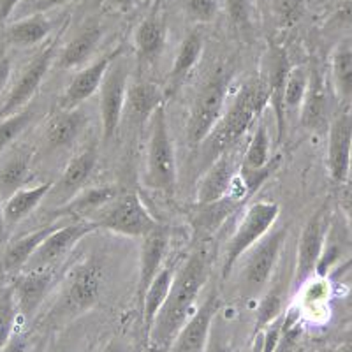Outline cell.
Wrapping results in <instances>:
<instances>
[{"mask_svg":"<svg viewBox=\"0 0 352 352\" xmlns=\"http://www.w3.org/2000/svg\"><path fill=\"white\" fill-rule=\"evenodd\" d=\"M127 62L118 60V56H116L108 67V71H106L102 83L99 87L100 131H102V141L104 143L111 141L118 127H120L122 113H124L125 99H127Z\"/></svg>","mask_w":352,"mask_h":352,"instance_id":"cell-8","label":"cell"},{"mask_svg":"<svg viewBox=\"0 0 352 352\" xmlns=\"http://www.w3.org/2000/svg\"><path fill=\"white\" fill-rule=\"evenodd\" d=\"M278 215H280V206L273 201H257L250 204V208L245 212L243 219L226 248L224 270H222L224 278H228L234 264L247 254V250H250L273 228Z\"/></svg>","mask_w":352,"mask_h":352,"instance_id":"cell-6","label":"cell"},{"mask_svg":"<svg viewBox=\"0 0 352 352\" xmlns=\"http://www.w3.org/2000/svg\"><path fill=\"white\" fill-rule=\"evenodd\" d=\"M28 352H34V351H28Z\"/></svg>","mask_w":352,"mask_h":352,"instance_id":"cell-57","label":"cell"},{"mask_svg":"<svg viewBox=\"0 0 352 352\" xmlns=\"http://www.w3.org/2000/svg\"><path fill=\"white\" fill-rule=\"evenodd\" d=\"M335 352H352V344H344L340 347L336 349Z\"/></svg>","mask_w":352,"mask_h":352,"instance_id":"cell-53","label":"cell"},{"mask_svg":"<svg viewBox=\"0 0 352 352\" xmlns=\"http://www.w3.org/2000/svg\"><path fill=\"white\" fill-rule=\"evenodd\" d=\"M55 352H65V351H60V349H58V351H55Z\"/></svg>","mask_w":352,"mask_h":352,"instance_id":"cell-55","label":"cell"},{"mask_svg":"<svg viewBox=\"0 0 352 352\" xmlns=\"http://www.w3.org/2000/svg\"><path fill=\"white\" fill-rule=\"evenodd\" d=\"M228 14L232 27L243 32L250 28V4L248 0H226Z\"/></svg>","mask_w":352,"mask_h":352,"instance_id":"cell-42","label":"cell"},{"mask_svg":"<svg viewBox=\"0 0 352 352\" xmlns=\"http://www.w3.org/2000/svg\"><path fill=\"white\" fill-rule=\"evenodd\" d=\"M120 48L115 50V52L100 56L99 60L92 62V64H88L87 67L81 69L76 76L72 78L69 87L64 90V94H62L60 100H58V109L78 108L88 97H92L99 90L102 78H104L111 62L115 60L116 56H120Z\"/></svg>","mask_w":352,"mask_h":352,"instance_id":"cell-16","label":"cell"},{"mask_svg":"<svg viewBox=\"0 0 352 352\" xmlns=\"http://www.w3.org/2000/svg\"><path fill=\"white\" fill-rule=\"evenodd\" d=\"M127 106L131 113L141 120L150 118L159 106L164 104V92L157 85L141 81L127 88Z\"/></svg>","mask_w":352,"mask_h":352,"instance_id":"cell-31","label":"cell"},{"mask_svg":"<svg viewBox=\"0 0 352 352\" xmlns=\"http://www.w3.org/2000/svg\"><path fill=\"white\" fill-rule=\"evenodd\" d=\"M141 240H143V245H141L140 280H138V303L140 305L146 289L150 287L157 273L162 270V261H164L169 245V231L164 226H159L155 231Z\"/></svg>","mask_w":352,"mask_h":352,"instance_id":"cell-19","label":"cell"},{"mask_svg":"<svg viewBox=\"0 0 352 352\" xmlns=\"http://www.w3.org/2000/svg\"><path fill=\"white\" fill-rule=\"evenodd\" d=\"M53 25L44 14H32V16L18 18L6 28V41L12 46H34L48 37Z\"/></svg>","mask_w":352,"mask_h":352,"instance_id":"cell-30","label":"cell"},{"mask_svg":"<svg viewBox=\"0 0 352 352\" xmlns=\"http://www.w3.org/2000/svg\"><path fill=\"white\" fill-rule=\"evenodd\" d=\"M270 104L268 88L261 78L245 81L238 90L236 97L228 109L222 113L220 120L203 141L204 150L201 152V164L206 169L220 153L228 152L232 143H236L254 122L259 118L264 108Z\"/></svg>","mask_w":352,"mask_h":352,"instance_id":"cell-2","label":"cell"},{"mask_svg":"<svg viewBox=\"0 0 352 352\" xmlns=\"http://www.w3.org/2000/svg\"><path fill=\"white\" fill-rule=\"evenodd\" d=\"M155 2H157V4H159V2H160V0H155Z\"/></svg>","mask_w":352,"mask_h":352,"instance_id":"cell-56","label":"cell"},{"mask_svg":"<svg viewBox=\"0 0 352 352\" xmlns=\"http://www.w3.org/2000/svg\"><path fill=\"white\" fill-rule=\"evenodd\" d=\"M226 96H228V74L219 71L208 78L194 99L187 124V140L190 146H199L210 136V132L224 113Z\"/></svg>","mask_w":352,"mask_h":352,"instance_id":"cell-5","label":"cell"},{"mask_svg":"<svg viewBox=\"0 0 352 352\" xmlns=\"http://www.w3.org/2000/svg\"><path fill=\"white\" fill-rule=\"evenodd\" d=\"M53 60V46L44 48L39 55L34 56V60L27 65L21 76L11 88L8 99L4 100V104L0 106V120L6 116L12 115V113L20 111V109L27 108L28 102L32 100L39 90L41 83L44 81L46 74H48L50 67H52Z\"/></svg>","mask_w":352,"mask_h":352,"instance_id":"cell-13","label":"cell"},{"mask_svg":"<svg viewBox=\"0 0 352 352\" xmlns=\"http://www.w3.org/2000/svg\"><path fill=\"white\" fill-rule=\"evenodd\" d=\"M234 175H236L234 160H232L229 150L220 153L208 166V169H204L199 184H197V204L199 206L212 204L229 196V190L236 178Z\"/></svg>","mask_w":352,"mask_h":352,"instance_id":"cell-17","label":"cell"},{"mask_svg":"<svg viewBox=\"0 0 352 352\" xmlns=\"http://www.w3.org/2000/svg\"><path fill=\"white\" fill-rule=\"evenodd\" d=\"M185 11L190 20L208 23L217 16L219 0H185Z\"/></svg>","mask_w":352,"mask_h":352,"instance_id":"cell-39","label":"cell"},{"mask_svg":"<svg viewBox=\"0 0 352 352\" xmlns=\"http://www.w3.org/2000/svg\"><path fill=\"white\" fill-rule=\"evenodd\" d=\"M173 280H175V270H173V266H166V268L162 266V270L157 273V276L152 280L150 287L144 292L143 301H141L140 305L141 316H143L144 335H148L160 307H162V303H164L166 298H168Z\"/></svg>","mask_w":352,"mask_h":352,"instance_id":"cell-29","label":"cell"},{"mask_svg":"<svg viewBox=\"0 0 352 352\" xmlns=\"http://www.w3.org/2000/svg\"><path fill=\"white\" fill-rule=\"evenodd\" d=\"M289 71H291V62H289L284 50L276 48V46H270L263 58V76H261V80L264 81V85L268 88L270 104H272L273 111H275L278 140L284 138L285 132L284 92Z\"/></svg>","mask_w":352,"mask_h":352,"instance_id":"cell-14","label":"cell"},{"mask_svg":"<svg viewBox=\"0 0 352 352\" xmlns=\"http://www.w3.org/2000/svg\"><path fill=\"white\" fill-rule=\"evenodd\" d=\"M106 6H108L111 11L116 12H127L134 8L136 4V0H104Z\"/></svg>","mask_w":352,"mask_h":352,"instance_id":"cell-48","label":"cell"},{"mask_svg":"<svg viewBox=\"0 0 352 352\" xmlns=\"http://www.w3.org/2000/svg\"><path fill=\"white\" fill-rule=\"evenodd\" d=\"M99 352H124V345H122L118 340H111L108 342L104 347L100 349Z\"/></svg>","mask_w":352,"mask_h":352,"instance_id":"cell-50","label":"cell"},{"mask_svg":"<svg viewBox=\"0 0 352 352\" xmlns=\"http://www.w3.org/2000/svg\"><path fill=\"white\" fill-rule=\"evenodd\" d=\"M203 46L204 43L201 32L192 30L190 34H187V37L182 41L178 53H176L175 56V62H173L171 65V71H169L168 88H166V92L173 94L185 83L188 74L192 72V69L196 67L197 62H199L201 53H203Z\"/></svg>","mask_w":352,"mask_h":352,"instance_id":"cell-25","label":"cell"},{"mask_svg":"<svg viewBox=\"0 0 352 352\" xmlns=\"http://www.w3.org/2000/svg\"><path fill=\"white\" fill-rule=\"evenodd\" d=\"M52 182H44V184L36 185L30 188H18L16 192L11 194L4 204V215L8 226L20 224L21 220L27 219L34 210L43 203V199L52 190Z\"/></svg>","mask_w":352,"mask_h":352,"instance_id":"cell-28","label":"cell"},{"mask_svg":"<svg viewBox=\"0 0 352 352\" xmlns=\"http://www.w3.org/2000/svg\"><path fill=\"white\" fill-rule=\"evenodd\" d=\"M134 44L138 64L141 67L152 65L159 58L166 46V23L157 16V12H152L138 25Z\"/></svg>","mask_w":352,"mask_h":352,"instance_id":"cell-23","label":"cell"},{"mask_svg":"<svg viewBox=\"0 0 352 352\" xmlns=\"http://www.w3.org/2000/svg\"><path fill=\"white\" fill-rule=\"evenodd\" d=\"M118 188L113 185H97V187L81 188L69 201H65L64 206L60 208V213L64 215H76L88 219V217L100 210L109 201L118 196Z\"/></svg>","mask_w":352,"mask_h":352,"instance_id":"cell-27","label":"cell"},{"mask_svg":"<svg viewBox=\"0 0 352 352\" xmlns=\"http://www.w3.org/2000/svg\"><path fill=\"white\" fill-rule=\"evenodd\" d=\"M329 234V208L328 204H322L303 226L298 241L296 266H294V287H301L310 280V276L316 273L326 240Z\"/></svg>","mask_w":352,"mask_h":352,"instance_id":"cell-9","label":"cell"},{"mask_svg":"<svg viewBox=\"0 0 352 352\" xmlns=\"http://www.w3.org/2000/svg\"><path fill=\"white\" fill-rule=\"evenodd\" d=\"M333 23L335 25H344V27H352V0H347L340 9L336 11L333 16Z\"/></svg>","mask_w":352,"mask_h":352,"instance_id":"cell-46","label":"cell"},{"mask_svg":"<svg viewBox=\"0 0 352 352\" xmlns=\"http://www.w3.org/2000/svg\"><path fill=\"white\" fill-rule=\"evenodd\" d=\"M287 238V228L270 229L250 250H247L248 257L241 270V292L245 296H254L272 278L278 257L284 248Z\"/></svg>","mask_w":352,"mask_h":352,"instance_id":"cell-7","label":"cell"},{"mask_svg":"<svg viewBox=\"0 0 352 352\" xmlns=\"http://www.w3.org/2000/svg\"><path fill=\"white\" fill-rule=\"evenodd\" d=\"M6 232H8V222H6V215H4V206L0 204V243L4 241Z\"/></svg>","mask_w":352,"mask_h":352,"instance_id":"cell-51","label":"cell"},{"mask_svg":"<svg viewBox=\"0 0 352 352\" xmlns=\"http://www.w3.org/2000/svg\"><path fill=\"white\" fill-rule=\"evenodd\" d=\"M28 351H30V349H28L27 336L21 335V333H14L0 352H28Z\"/></svg>","mask_w":352,"mask_h":352,"instance_id":"cell-45","label":"cell"},{"mask_svg":"<svg viewBox=\"0 0 352 352\" xmlns=\"http://www.w3.org/2000/svg\"><path fill=\"white\" fill-rule=\"evenodd\" d=\"M9 76H11V60L6 53H0V92L8 85Z\"/></svg>","mask_w":352,"mask_h":352,"instance_id":"cell-47","label":"cell"},{"mask_svg":"<svg viewBox=\"0 0 352 352\" xmlns=\"http://www.w3.org/2000/svg\"><path fill=\"white\" fill-rule=\"evenodd\" d=\"M87 122V115L83 109H58V113L50 118L46 131H44V140H46L48 148L69 146L83 132Z\"/></svg>","mask_w":352,"mask_h":352,"instance_id":"cell-21","label":"cell"},{"mask_svg":"<svg viewBox=\"0 0 352 352\" xmlns=\"http://www.w3.org/2000/svg\"><path fill=\"white\" fill-rule=\"evenodd\" d=\"M301 124L310 131H317L324 125L328 113V94L322 74L317 67L308 69V85L305 99L301 102Z\"/></svg>","mask_w":352,"mask_h":352,"instance_id":"cell-22","label":"cell"},{"mask_svg":"<svg viewBox=\"0 0 352 352\" xmlns=\"http://www.w3.org/2000/svg\"><path fill=\"white\" fill-rule=\"evenodd\" d=\"M305 0H273V11L282 25H294L301 18Z\"/></svg>","mask_w":352,"mask_h":352,"instance_id":"cell-41","label":"cell"},{"mask_svg":"<svg viewBox=\"0 0 352 352\" xmlns=\"http://www.w3.org/2000/svg\"><path fill=\"white\" fill-rule=\"evenodd\" d=\"M338 204L345 219L352 224V182L347 180L340 185V194H338Z\"/></svg>","mask_w":352,"mask_h":352,"instance_id":"cell-43","label":"cell"},{"mask_svg":"<svg viewBox=\"0 0 352 352\" xmlns=\"http://www.w3.org/2000/svg\"><path fill=\"white\" fill-rule=\"evenodd\" d=\"M203 352H231L228 340L224 338V335H220V333L217 331L215 324L212 326L208 342H206V347H204Z\"/></svg>","mask_w":352,"mask_h":352,"instance_id":"cell-44","label":"cell"},{"mask_svg":"<svg viewBox=\"0 0 352 352\" xmlns=\"http://www.w3.org/2000/svg\"><path fill=\"white\" fill-rule=\"evenodd\" d=\"M99 294L100 270L97 268V264L88 261L71 273L67 287L62 292V298L56 303L53 316L60 317V319L80 316L97 303Z\"/></svg>","mask_w":352,"mask_h":352,"instance_id":"cell-10","label":"cell"},{"mask_svg":"<svg viewBox=\"0 0 352 352\" xmlns=\"http://www.w3.org/2000/svg\"><path fill=\"white\" fill-rule=\"evenodd\" d=\"M352 164V111H342L333 118L328 136V171L336 185L349 180Z\"/></svg>","mask_w":352,"mask_h":352,"instance_id":"cell-15","label":"cell"},{"mask_svg":"<svg viewBox=\"0 0 352 352\" xmlns=\"http://www.w3.org/2000/svg\"><path fill=\"white\" fill-rule=\"evenodd\" d=\"M291 352H305L303 347H294Z\"/></svg>","mask_w":352,"mask_h":352,"instance_id":"cell-54","label":"cell"},{"mask_svg":"<svg viewBox=\"0 0 352 352\" xmlns=\"http://www.w3.org/2000/svg\"><path fill=\"white\" fill-rule=\"evenodd\" d=\"M28 176V157L23 153L12 155L0 168V194L9 197L23 187Z\"/></svg>","mask_w":352,"mask_h":352,"instance_id":"cell-34","label":"cell"},{"mask_svg":"<svg viewBox=\"0 0 352 352\" xmlns=\"http://www.w3.org/2000/svg\"><path fill=\"white\" fill-rule=\"evenodd\" d=\"M208 282V264L201 252H194L185 261L182 270L175 273L169 294L160 307L152 328L146 335V344L152 352H168L173 340L192 316L201 289Z\"/></svg>","mask_w":352,"mask_h":352,"instance_id":"cell-1","label":"cell"},{"mask_svg":"<svg viewBox=\"0 0 352 352\" xmlns=\"http://www.w3.org/2000/svg\"><path fill=\"white\" fill-rule=\"evenodd\" d=\"M58 226L60 224L44 226V228L36 229V231L28 232L25 236L12 241V243L6 248L4 256L0 259V270L6 273L21 272V270L25 268V264L28 263V259H30L32 254L37 250V247L43 243L44 238L48 236L52 231H55Z\"/></svg>","mask_w":352,"mask_h":352,"instance_id":"cell-26","label":"cell"},{"mask_svg":"<svg viewBox=\"0 0 352 352\" xmlns=\"http://www.w3.org/2000/svg\"><path fill=\"white\" fill-rule=\"evenodd\" d=\"M102 37V28L99 23H88L81 28L76 36L69 41V44L62 50L60 56H58V67L62 69H78L81 65L88 64L90 56L97 50Z\"/></svg>","mask_w":352,"mask_h":352,"instance_id":"cell-24","label":"cell"},{"mask_svg":"<svg viewBox=\"0 0 352 352\" xmlns=\"http://www.w3.org/2000/svg\"><path fill=\"white\" fill-rule=\"evenodd\" d=\"M88 220H92L97 229H108L129 238H144L160 226L134 192H120Z\"/></svg>","mask_w":352,"mask_h":352,"instance_id":"cell-3","label":"cell"},{"mask_svg":"<svg viewBox=\"0 0 352 352\" xmlns=\"http://www.w3.org/2000/svg\"><path fill=\"white\" fill-rule=\"evenodd\" d=\"M220 307H222V301L219 294L217 291H212L206 300L197 307L196 312L188 317L168 352H203Z\"/></svg>","mask_w":352,"mask_h":352,"instance_id":"cell-12","label":"cell"},{"mask_svg":"<svg viewBox=\"0 0 352 352\" xmlns=\"http://www.w3.org/2000/svg\"><path fill=\"white\" fill-rule=\"evenodd\" d=\"M34 118V109L32 108H23L20 111L12 113V115L6 116L0 120V153L8 148L12 141L20 136L21 132L32 124Z\"/></svg>","mask_w":352,"mask_h":352,"instance_id":"cell-36","label":"cell"},{"mask_svg":"<svg viewBox=\"0 0 352 352\" xmlns=\"http://www.w3.org/2000/svg\"><path fill=\"white\" fill-rule=\"evenodd\" d=\"M308 85V69L307 67H291L287 76V83H285L284 92V109L287 111H296L301 108V102L305 99V92H307Z\"/></svg>","mask_w":352,"mask_h":352,"instance_id":"cell-35","label":"cell"},{"mask_svg":"<svg viewBox=\"0 0 352 352\" xmlns=\"http://www.w3.org/2000/svg\"><path fill=\"white\" fill-rule=\"evenodd\" d=\"M20 312H18L16 300H14V291L12 287L4 289L0 292V351L14 335V326Z\"/></svg>","mask_w":352,"mask_h":352,"instance_id":"cell-37","label":"cell"},{"mask_svg":"<svg viewBox=\"0 0 352 352\" xmlns=\"http://www.w3.org/2000/svg\"><path fill=\"white\" fill-rule=\"evenodd\" d=\"M344 305H345V308H349V310L352 308V287L349 289L347 296H345V300H344Z\"/></svg>","mask_w":352,"mask_h":352,"instance_id":"cell-52","label":"cell"},{"mask_svg":"<svg viewBox=\"0 0 352 352\" xmlns=\"http://www.w3.org/2000/svg\"><path fill=\"white\" fill-rule=\"evenodd\" d=\"M96 164L97 150L94 146H88L87 150L78 153L76 157H72L67 168L64 169V173L58 178V182L52 185L50 194H53L56 199L64 204L65 201L71 199L74 194L80 192L81 188H83V185L87 184V180L94 173V169H96Z\"/></svg>","mask_w":352,"mask_h":352,"instance_id":"cell-20","label":"cell"},{"mask_svg":"<svg viewBox=\"0 0 352 352\" xmlns=\"http://www.w3.org/2000/svg\"><path fill=\"white\" fill-rule=\"evenodd\" d=\"M331 76L336 96L344 102L352 99V48L342 44L335 50L331 58Z\"/></svg>","mask_w":352,"mask_h":352,"instance_id":"cell-32","label":"cell"},{"mask_svg":"<svg viewBox=\"0 0 352 352\" xmlns=\"http://www.w3.org/2000/svg\"><path fill=\"white\" fill-rule=\"evenodd\" d=\"M71 0H21L20 4L14 8L11 16L25 18V16H32V14H44L50 9L60 8V6L67 4Z\"/></svg>","mask_w":352,"mask_h":352,"instance_id":"cell-40","label":"cell"},{"mask_svg":"<svg viewBox=\"0 0 352 352\" xmlns=\"http://www.w3.org/2000/svg\"><path fill=\"white\" fill-rule=\"evenodd\" d=\"M150 120H152V129H150L148 152H146L144 185L159 192L173 194L176 188V160L164 104L153 111Z\"/></svg>","mask_w":352,"mask_h":352,"instance_id":"cell-4","label":"cell"},{"mask_svg":"<svg viewBox=\"0 0 352 352\" xmlns=\"http://www.w3.org/2000/svg\"><path fill=\"white\" fill-rule=\"evenodd\" d=\"M97 226L94 224L92 220L88 219H80L76 222H71V224L58 226L55 231H52L48 236L44 238L43 243L37 247L36 252L32 254V257L28 259V263L25 264L23 272H37V270H50L55 263L62 259L64 256H67V252L71 250L74 245L80 240H83L87 234H90L92 231H96Z\"/></svg>","mask_w":352,"mask_h":352,"instance_id":"cell-11","label":"cell"},{"mask_svg":"<svg viewBox=\"0 0 352 352\" xmlns=\"http://www.w3.org/2000/svg\"><path fill=\"white\" fill-rule=\"evenodd\" d=\"M53 285V273L50 270H37V272H25L12 285L14 300H16L18 312L23 319H32L44 298L48 296Z\"/></svg>","mask_w":352,"mask_h":352,"instance_id":"cell-18","label":"cell"},{"mask_svg":"<svg viewBox=\"0 0 352 352\" xmlns=\"http://www.w3.org/2000/svg\"><path fill=\"white\" fill-rule=\"evenodd\" d=\"M21 0H0V21H6L11 18L12 11L20 4Z\"/></svg>","mask_w":352,"mask_h":352,"instance_id":"cell-49","label":"cell"},{"mask_svg":"<svg viewBox=\"0 0 352 352\" xmlns=\"http://www.w3.org/2000/svg\"><path fill=\"white\" fill-rule=\"evenodd\" d=\"M272 162L273 160L270 159L268 127L264 124H259L256 132H254L252 140H250L247 152H245L243 160H241V169L257 171V169H264L266 166L272 164Z\"/></svg>","mask_w":352,"mask_h":352,"instance_id":"cell-33","label":"cell"},{"mask_svg":"<svg viewBox=\"0 0 352 352\" xmlns=\"http://www.w3.org/2000/svg\"><path fill=\"white\" fill-rule=\"evenodd\" d=\"M282 308H284V291L280 287H273L272 291L266 292V296L257 308L256 331L261 333L273 320L278 319L282 316Z\"/></svg>","mask_w":352,"mask_h":352,"instance_id":"cell-38","label":"cell"}]
</instances>
